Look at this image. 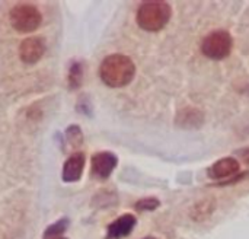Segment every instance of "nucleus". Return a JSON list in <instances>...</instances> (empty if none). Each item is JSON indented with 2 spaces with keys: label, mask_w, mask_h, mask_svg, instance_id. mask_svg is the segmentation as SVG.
<instances>
[{
  "label": "nucleus",
  "mask_w": 249,
  "mask_h": 239,
  "mask_svg": "<svg viewBox=\"0 0 249 239\" xmlns=\"http://www.w3.org/2000/svg\"><path fill=\"white\" fill-rule=\"evenodd\" d=\"M136 76L133 60L124 54L107 55L99 66V77L109 88H124Z\"/></svg>",
  "instance_id": "obj_1"
},
{
  "label": "nucleus",
  "mask_w": 249,
  "mask_h": 239,
  "mask_svg": "<svg viewBox=\"0 0 249 239\" xmlns=\"http://www.w3.org/2000/svg\"><path fill=\"white\" fill-rule=\"evenodd\" d=\"M172 16V9L166 1H144L136 15L137 23L144 31H159L168 25Z\"/></svg>",
  "instance_id": "obj_2"
},
{
  "label": "nucleus",
  "mask_w": 249,
  "mask_h": 239,
  "mask_svg": "<svg viewBox=\"0 0 249 239\" xmlns=\"http://www.w3.org/2000/svg\"><path fill=\"white\" fill-rule=\"evenodd\" d=\"M9 22L15 31L20 34H29L41 26L42 15L38 7L31 3H18L12 6L9 12Z\"/></svg>",
  "instance_id": "obj_3"
},
{
  "label": "nucleus",
  "mask_w": 249,
  "mask_h": 239,
  "mask_svg": "<svg viewBox=\"0 0 249 239\" xmlns=\"http://www.w3.org/2000/svg\"><path fill=\"white\" fill-rule=\"evenodd\" d=\"M233 47V39L232 35L225 31H213L209 35H206L201 41V51L204 55L213 60H222L226 58Z\"/></svg>",
  "instance_id": "obj_4"
},
{
  "label": "nucleus",
  "mask_w": 249,
  "mask_h": 239,
  "mask_svg": "<svg viewBox=\"0 0 249 239\" xmlns=\"http://www.w3.org/2000/svg\"><path fill=\"white\" fill-rule=\"evenodd\" d=\"M45 50L47 44L42 37H28L19 44V58L25 64H35L44 57Z\"/></svg>",
  "instance_id": "obj_5"
},
{
  "label": "nucleus",
  "mask_w": 249,
  "mask_h": 239,
  "mask_svg": "<svg viewBox=\"0 0 249 239\" xmlns=\"http://www.w3.org/2000/svg\"><path fill=\"white\" fill-rule=\"evenodd\" d=\"M117 164L118 159L112 152H98L92 156L90 172L98 180H107L115 169Z\"/></svg>",
  "instance_id": "obj_6"
},
{
  "label": "nucleus",
  "mask_w": 249,
  "mask_h": 239,
  "mask_svg": "<svg viewBox=\"0 0 249 239\" xmlns=\"http://www.w3.org/2000/svg\"><path fill=\"white\" fill-rule=\"evenodd\" d=\"M239 166L241 165L235 158H223L214 162L209 168L207 174L212 180H226L236 175L239 172Z\"/></svg>",
  "instance_id": "obj_7"
},
{
  "label": "nucleus",
  "mask_w": 249,
  "mask_h": 239,
  "mask_svg": "<svg viewBox=\"0 0 249 239\" xmlns=\"http://www.w3.org/2000/svg\"><path fill=\"white\" fill-rule=\"evenodd\" d=\"M136 223H137V219L133 215H124L118 218L108 226L107 239H121L128 237L133 232Z\"/></svg>",
  "instance_id": "obj_8"
},
{
  "label": "nucleus",
  "mask_w": 249,
  "mask_h": 239,
  "mask_svg": "<svg viewBox=\"0 0 249 239\" xmlns=\"http://www.w3.org/2000/svg\"><path fill=\"white\" fill-rule=\"evenodd\" d=\"M85 168V155L83 153H73L63 166V180L66 183H74L80 180Z\"/></svg>",
  "instance_id": "obj_9"
},
{
  "label": "nucleus",
  "mask_w": 249,
  "mask_h": 239,
  "mask_svg": "<svg viewBox=\"0 0 249 239\" xmlns=\"http://www.w3.org/2000/svg\"><path fill=\"white\" fill-rule=\"evenodd\" d=\"M69 82L71 88H77L82 82V66L80 64H73L69 73Z\"/></svg>",
  "instance_id": "obj_10"
},
{
  "label": "nucleus",
  "mask_w": 249,
  "mask_h": 239,
  "mask_svg": "<svg viewBox=\"0 0 249 239\" xmlns=\"http://www.w3.org/2000/svg\"><path fill=\"white\" fill-rule=\"evenodd\" d=\"M158 206H159V200H156V199H144V200H140L136 204V209L140 210V212H143V210H155Z\"/></svg>",
  "instance_id": "obj_11"
},
{
  "label": "nucleus",
  "mask_w": 249,
  "mask_h": 239,
  "mask_svg": "<svg viewBox=\"0 0 249 239\" xmlns=\"http://www.w3.org/2000/svg\"><path fill=\"white\" fill-rule=\"evenodd\" d=\"M66 223H67V221H60L58 223H54L51 228L47 229L45 237H57V235H61L66 231V228H67Z\"/></svg>",
  "instance_id": "obj_12"
},
{
  "label": "nucleus",
  "mask_w": 249,
  "mask_h": 239,
  "mask_svg": "<svg viewBox=\"0 0 249 239\" xmlns=\"http://www.w3.org/2000/svg\"><path fill=\"white\" fill-rule=\"evenodd\" d=\"M238 153H239V158H241L247 165H249V147H245V149L239 150Z\"/></svg>",
  "instance_id": "obj_13"
},
{
  "label": "nucleus",
  "mask_w": 249,
  "mask_h": 239,
  "mask_svg": "<svg viewBox=\"0 0 249 239\" xmlns=\"http://www.w3.org/2000/svg\"><path fill=\"white\" fill-rule=\"evenodd\" d=\"M45 239H67V238L61 237V235H57V237H45Z\"/></svg>",
  "instance_id": "obj_14"
},
{
  "label": "nucleus",
  "mask_w": 249,
  "mask_h": 239,
  "mask_svg": "<svg viewBox=\"0 0 249 239\" xmlns=\"http://www.w3.org/2000/svg\"><path fill=\"white\" fill-rule=\"evenodd\" d=\"M143 239H156L155 237H146V238H143Z\"/></svg>",
  "instance_id": "obj_15"
}]
</instances>
